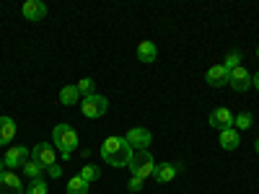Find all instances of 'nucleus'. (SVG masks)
Instances as JSON below:
<instances>
[{
    "label": "nucleus",
    "instance_id": "15",
    "mask_svg": "<svg viewBox=\"0 0 259 194\" xmlns=\"http://www.w3.org/2000/svg\"><path fill=\"white\" fill-rule=\"evenodd\" d=\"M156 57H158V47L153 44V41H140L138 44V60L150 65V62H156Z\"/></svg>",
    "mask_w": 259,
    "mask_h": 194
},
{
    "label": "nucleus",
    "instance_id": "20",
    "mask_svg": "<svg viewBox=\"0 0 259 194\" xmlns=\"http://www.w3.org/2000/svg\"><path fill=\"white\" fill-rule=\"evenodd\" d=\"M251 124H254L251 112H241V114H236V117H233V127H236V129H249Z\"/></svg>",
    "mask_w": 259,
    "mask_h": 194
},
{
    "label": "nucleus",
    "instance_id": "7",
    "mask_svg": "<svg viewBox=\"0 0 259 194\" xmlns=\"http://www.w3.org/2000/svg\"><path fill=\"white\" fill-rule=\"evenodd\" d=\"M124 140L130 142V148H133V150H148L150 142H153V135H150L145 127H133L124 135Z\"/></svg>",
    "mask_w": 259,
    "mask_h": 194
},
{
    "label": "nucleus",
    "instance_id": "8",
    "mask_svg": "<svg viewBox=\"0 0 259 194\" xmlns=\"http://www.w3.org/2000/svg\"><path fill=\"white\" fill-rule=\"evenodd\" d=\"M31 158V153L24 148V145H11L8 150H6V158H3V166L11 171V168H21L26 161Z\"/></svg>",
    "mask_w": 259,
    "mask_h": 194
},
{
    "label": "nucleus",
    "instance_id": "21",
    "mask_svg": "<svg viewBox=\"0 0 259 194\" xmlns=\"http://www.w3.org/2000/svg\"><path fill=\"white\" fill-rule=\"evenodd\" d=\"M75 88H78V93L85 99V96H94V88H96V83L91 80V78H83V80H78L75 83Z\"/></svg>",
    "mask_w": 259,
    "mask_h": 194
},
{
    "label": "nucleus",
    "instance_id": "27",
    "mask_svg": "<svg viewBox=\"0 0 259 194\" xmlns=\"http://www.w3.org/2000/svg\"><path fill=\"white\" fill-rule=\"evenodd\" d=\"M254 148H256V153H259V137H256V142H254Z\"/></svg>",
    "mask_w": 259,
    "mask_h": 194
},
{
    "label": "nucleus",
    "instance_id": "2",
    "mask_svg": "<svg viewBox=\"0 0 259 194\" xmlns=\"http://www.w3.org/2000/svg\"><path fill=\"white\" fill-rule=\"evenodd\" d=\"M78 132L70 124H57L52 129V148L62 156V161H70V156L78 150Z\"/></svg>",
    "mask_w": 259,
    "mask_h": 194
},
{
    "label": "nucleus",
    "instance_id": "10",
    "mask_svg": "<svg viewBox=\"0 0 259 194\" xmlns=\"http://www.w3.org/2000/svg\"><path fill=\"white\" fill-rule=\"evenodd\" d=\"M0 194H24V181L13 171H0Z\"/></svg>",
    "mask_w": 259,
    "mask_h": 194
},
{
    "label": "nucleus",
    "instance_id": "4",
    "mask_svg": "<svg viewBox=\"0 0 259 194\" xmlns=\"http://www.w3.org/2000/svg\"><path fill=\"white\" fill-rule=\"evenodd\" d=\"M156 166H158V163L153 161L150 150H135L133 161H130V171H133L135 176H140V179L153 176V174H156Z\"/></svg>",
    "mask_w": 259,
    "mask_h": 194
},
{
    "label": "nucleus",
    "instance_id": "23",
    "mask_svg": "<svg viewBox=\"0 0 259 194\" xmlns=\"http://www.w3.org/2000/svg\"><path fill=\"white\" fill-rule=\"evenodd\" d=\"M239 65H241V52H236V50H233V52H228V55H226V60H223V68H226L228 73H231L233 68H239Z\"/></svg>",
    "mask_w": 259,
    "mask_h": 194
},
{
    "label": "nucleus",
    "instance_id": "3",
    "mask_svg": "<svg viewBox=\"0 0 259 194\" xmlns=\"http://www.w3.org/2000/svg\"><path fill=\"white\" fill-rule=\"evenodd\" d=\"M31 161L41 166V171H47V174L52 179H60L62 176V168L57 166V153H55V148L47 145V142H39L31 148Z\"/></svg>",
    "mask_w": 259,
    "mask_h": 194
},
{
    "label": "nucleus",
    "instance_id": "24",
    "mask_svg": "<svg viewBox=\"0 0 259 194\" xmlns=\"http://www.w3.org/2000/svg\"><path fill=\"white\" fill-rule=\"evenodd\" d=\"M26 194H47V184H45V179H34V181L26 186Z\"/></svg>",
    "mask_w": 259,
    "mask_h": 194
},
{
    "label": "nucleus",
    "instance_id": "29",
    "mask_svg": "<svg viewBox=\"0 0 259 194\" xmlns=\"http://www.w3.org/2000/svg\"><path fill=\"white\" fill-rule=\"evenodd\" d=\"M256 57H259V47H256Z\"/></svg>",
    "mask_w": 259,
    "mask_h": 194
},
{
    "label": "nucleus",
    "instance_id": "25",
    "mask_svg": "<svg viewBox=\"0 0 259 194\" xmlns=\"http://www.w3.org/2000/svg\"><path fill=\"white\" fill-rule=\"evenodd\" d=\"M127 186H130V191H140V189H143V179L133 174V179H130V184H127Z\"/></svg>",
    "mask_w": 259,
    "mask_h": 194
},
{
    "label": "nucleus",
    "instance_id": "19",
    "mask_svg": "<svg viewBox=\"0 0 259 194\" xmlns=\"http://www.w3.org/2000/svg\"><path fill=\"white\" fill-rule=\"evenodd\" d=\"M68 194H89V184H85L80 176H73L68 181Z\"/></svg>",
    "mask_w": 259,
    "mask_h": 194
},
{
    "label": "nucleus",
    "instance_id": "22",
    "mask_svg": "<svg viewBox=\"0 0 259 194\" xmlns=\"http://www.w3.org/2000/svg\"><path fill=\"white\" fill-rule=\"evenodd\" d=\"M21 168H24V174H26L31 181H34V179H41V166H39V163H34L31 158H29L24 166H21Z\"/></svg>",
    "mask_w": 259,
    "mask_h": 194
},
{
    "label": "nucleus",
    "instance_id": "6",
    "mask_svg": "<svg viewBox=\"0 0 259 194\" xmlns=\"http://www.w3.org/2000/svg\"><path fill=\"white\" fill-rule=\"evenodd\" d=\"M228 85H231L233 91H239V93H246L249 88H254V75L244 68V65H239V68H233V70H231Z\"/></svg>",
    "mask_w": 259,
    "mask_h": 194
},
{
    "label": "nucleus",
    "instance_id": "17",
    "mask_svg": "<svg viewBox=\"0 0 259 194\" xmlns=\"http://www.w3.org/2000/svg\"><path fill=\"white\" fill-rule=\"evenodd\" d=\"M78 101H80V93H78L75 85H65V88L60 91V104L73 106V104H78Z\"/></svg>",
    "mask_w": 259,
    "mask_h": 194
},
{
    "label": "nucleus",
    "instance_id": "26",
    "mask_svg": "<svg viewBox=\"0 0 259 194\" xmlns=\"http://www.w3.org/2000/svg\"><path fill=\"white\" fill-rule=\"evenodd\" d=\"M254 88H256V91H259V73H256V75H254Z\"/></svg>",
    "mask_w": 259,
    "mask_h": 194
},
{
    "label": "nucleus",
    "instance_id": "12",
    "mask_svg": "<svg viewBox=\"0 0 259 194\" xmlns=\"http://www.w3.org/2000/svg\"><path fill=\"white\" fill-rule=\"evenodd\" d=\"M228 78H231V73L223 68V65H212V68L205 73V80H207L210 88H223V85H228Z\"/></svg>",
    "mask_w": 259,
    "mask_h": 194
},
{
    "label": "nucleus",
    "instance_id": "28",
    "mask_svg": "<svg viewBox=\"0 0 259 194\" xmlns=\"http://www.w3.org/2000/svg\"><path fill=\"white\" fill-rule=\"evenodd\" d=\"M0 171H6V168H3V158H0Z\"/></svg>",
    "mask_w": 259,
    "mask_h": 194
},
{
    "label": "nucleus",
    "instance_id": "16",
    "mask_svg": "<svg viewBox=\"0 0 259 194\" xmlns=\"http://www.w3.org/2000/svg\"><path fill=\"white\" fill-rule=\"evenodd\" d=\"M16 137V122L11 117H0V145H8Z\"/></svg>",
    "mask_w": 259,
    "mask_h": 194
},
{
    "label": "nucleus",
    "instance_id": "9",
    "mask_svg": "<svg viewBox=\"0 0 259 194\" xmlns=\"http://www.w3.org/2000/svg\"><path fill=\"white\" fill-rule=\"evenodd\" d=\"M207 122H210L212 129L223 132V129H231V127H233V114L226 109V106H218V109H212V112H210Z\"/></svg>",
    "mask_w": 259,
    "mask_h": 194
},
{
    "label": "nucleus",
    "instance_id": "14",
    "mask_svg": "<svg viewBox=\"0 0 259 194\" xmlns=\"http://www.w3.org/2000/svg\"><path fill=\"white\" fill-rule=\"evenodd\" d=\"M218 142H221V148H223V150H236V148L241 145V135H239V129H236V127L223 129L221 137H218Z\"/></svg>",
    "mask_w": 259,
    "mask_h": 194
},
{
    "label": "nucleus",
    "instance_id": "18",
    "mask_svg": "<svg viewBox=\"0 0 259 194\" xmlns=\"http://www.w3.org/2000/svg\"><path fill=\"white\" fill-rule=\"evenodd\" d=\"M85 184H91V181H96L99 176H101V168L99 166H94V163H85V166H80V174H78Z\"/></svg>",
    "mask_w": 259,
    "mask_h": 194
},
{
    "label": "nucleus",
    "instance_id": "5",
    "mask_svg": "<svg viewBox=\"0 0 259 194\" xmlns=\"http://www.w3.org/2000/svg\"><path fill=\"white\" fill-rule=\"evenodd\" d=\"M106 109H109V99H106V96H99V93L85 96V99L80 101V112H83V117H89V119L104 117Z\"/></svg>",
    "mask_w": 259,
    "mask_h": 194
},
{
    "label": "nucleus",
    "instance_id": "1",
    "mask_svg": "<svg viewBox=\"0 0 259 194\" xmlns=\"http://www.w3.org/2000/svg\"><path fill=\"white\" fill-rule=\"evenodd\" d=\"M133 153L135 150L130 148V142L124 137H106L101 142V158L104 163H109L114 168H124L130 166V161H133Z\"/></svg>",
    "mask_w": 259,
    "mask_h": 194
},
{
    "label": "nucleus",
    "instance_id": "13",
    "mask_svg": "<svg viewBox=\"0 0 259 194\" xmlns=\"http://www.w3.org/2000/svg\"><path fill=\"white\" fill-rule=\"evenodd\" d=\"M21 13L26 16V21H41L47 16V6L41 3V0H26L24 8H21Z\"/></svg>",
    "mask_w": 259,
    "mask_h": 194
},
{
    "label": "nucleus",
    "instance_id": "11",
    "mask_svg": "<svg viewBox=\"0 0 259 194\" xmlns=\"http://www.w3.org/2000/svg\"><path fill=\"white\" fill-rule=\"evenodd\" d=\"M179 171H184V163H158L153 179H156L158 184H168V181H174V179H177Z\"/></svg>",
    "mask_w": 259,
    "mask_h": 194
}]
</instances>
